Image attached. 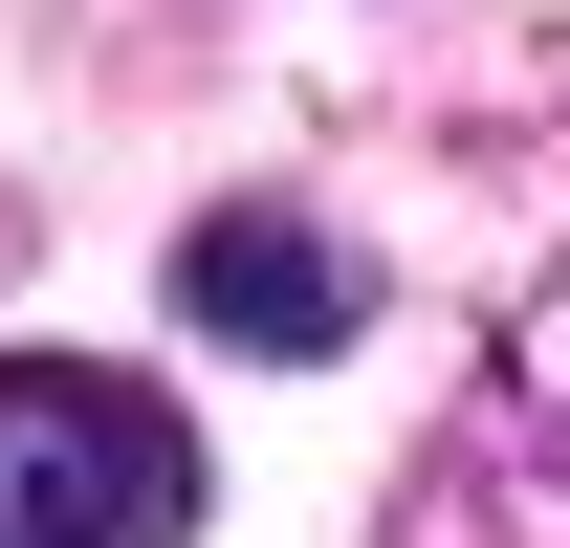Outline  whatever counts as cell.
<instances>
[{"label":"cell","instance_id":"6da1fadb","mask_svg":"<svg viewBox=\"0 0 570 548\" xmlns=\"http://www.w3.org/2000/svg\"><path fill=\"white\" fill-rule=\"evenodd\" d=\"M198 417L110 351H0V548H198Z\"/></svg>","mask_w":570,"mask_h":548},{"label":"cell","instance_id":"7a4b0ae2","mask_svg":"<svg viewBox=\"0 0 570 548\" xmlns=\"http://www.w3.org/2000/svg\"><path fill=\"white\" fill-rule=\"evenodd\" d=\"M154 307H176L198 351H285V373H330V351L373 330V264H352L307 198H198L176 264H154Z\"/></svg>","mask_w":570,"mask_h":548}]
</instances>
